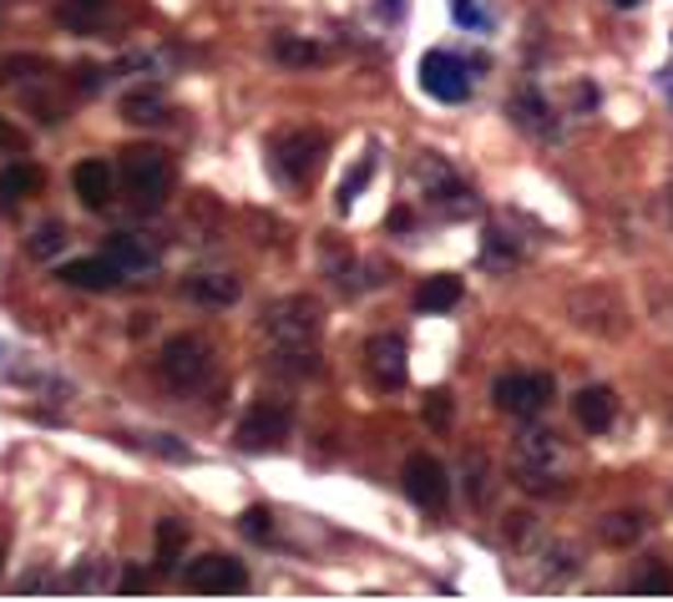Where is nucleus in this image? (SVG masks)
<instances>
[{"label":"nucleus","instance_id":"nucleus-4","mask_svg":"<svg viewBox=\"0 0 673 602\" xmlns=\"http://www.w3.org/2000/svg\"><path fill=\"white\" fill-rule=\"evenodd\" d=\"M158 375L172 395H193L213 380V350L198 334H172L158 354Z\"/></svg>","mask_w":673,"mask_h":602},{"label":"nucleus","instance_id":"nucleus-15","mask_svg":"<svg viewBox=\"0 0 673 602\" xmlns=\"http://www.w3.org/2000/svg\"><path fill=\"white\" fill-rule=\"evenodd\" d=\"M122 269L112 259H71V263H61V284H71V288H92V294H106V288H117L122 284Z\"/></svg>","mask_w":673,"mask_h":602},{"label":"nucleus","instance_id":"nucleus-33","mask_svg":"<svg viewBox=\"0 0 673 602\" xmlns=\"http://www.w3.org/2000/svg\"><path fill=\"white\" fill-rule=\"evenodd\" d=\"M147 451H158V456H168V461H187V445H178L172 435H147Z\"/></svg>","mask_w":673,"mask_h":602},{"label":"nucleus","instance_id":"nucleus-14","mask_svg":"<svg viewBox=\"0 0 673 602\" xmlns=\"http://www.w3.org/2000/svg\"><path fill=\"white\" fill-rule=\"evenodd\" d=\"M572 416H578L582 431L603 435L607 425H613V416H618V400H613L607 385H582V390L572 395Z\"/></svg>","mask_w":673,"mask_h":602},{"label":"nucleus","instance_id":"nucleus-2","mask_svg":"<svg viewBox=\"0 0 673 602\" xmlns=\"http://www.w3.org/2000/svg\"><path fill=\"white\" fill-rule=\"evenodd\" d=\"M324 158H330V143L319 127H284L269 137V162L289 188H309L324 172Z\"/></svg>","mask_w":673,"mask_h":602},{"label":"nucleus","instance_id":"nucleus-8","mask_svg":"<svg viewBox=\"0 0 673 602\" xmlns=\"http://www.w3.org/2000/svg\"><path fill=\"white\" fill-rule=\"evenodd\" d=\"M400 481H406V497L415 501V507H425V511H441L450 501V476H446V466H441L431 451H415V456H406V472H400Z\"/></svg>","mask_w":673,"mask_h":602},{"label":"nucleus","instance_id":"nucleus-12","mask_svg":"<svg viewBox=\"0 0 673 602\" xmlns=\"http://www.w3.org/2000/svg\"><path fill=\"white\" fill-rule=\"evenodd\" d=\"M365 365H370V380L380 385V390H400L410 375L406 340H400V334H375V340L365 344Z\"/></svg>","mask_w":673,"mask_h":602},{"label":"nucleus","instance_id":"nucleus-18","mask_svg":"<svg viewBox=\"0 0 673 602\" xmlns=\"http://www.w3.org/2000/svg\"><path fill=\"white\" fill-rule=\"evenodd\" d=\"M122 117L133 127H158V122H168V96L158 87H137V92L122 96Z\"/></svg>","mask_w":673,"mask_h":602},{"label":"nucleus","instance_id":"nucleus-30","mask_svg":"<svg viewBox=\"0 0 673 602\" xmlns=\"http://www.w3.org/2000/svg\"><path fill=\"white\" fill-rule=\"evenodd\" d=\"M238 526H243V537L253 542H269V532H274V516H269L264 507H249L243 516H238Z\"/></svg>","mask_w":673,"mask_h":602},{"label":"nucleus","instance_id":"nucleus-5","mask_svg":"<svg viewBox=\"0 0 673 602\" xmlns=\"http://www.w3.org/2000/svg\"><path fill=\"white\" fill-rule=\"evenodd\" d=\"M557 461H562V435L557 431H527L522 441H516V486H522V491H537V497L562 491L557 476H552Z\"/></svg>","mask_w":673,"mask_h":602},{"label":"nucleus","instance_id":"nucleus-36","mask_svg":"<svg viewBox=\"0 0 673 602\" xmlns=\"http://www.w3.org/2000/svg\"><path fill=\"white\" fill-rule=\"evenodd\" d=\"M0 147H5V152H15V147H26V137H21V132H15L5 117H0Z\"/></svg>","mask_w":673,"mask_h":602},{"label":"nucleus","instance_id":"nucleus-7","mask_svg":"<svg viewBox=\"0 0 673 602\" xmlns=\"http://www.w3.org/2000/svg\"><path fill=\"white\" fill-rule=\"evenodd\" d=\"M552 395H557V380L552 375H537V370H512V375H502V380L491 385L497 410H506L516 420H532L537 410H547Z\"/></svg>","mask_w":673,"mask_h":602},{"label":"nucleus","instance_id":"nucleus-24","mask_svg":"<svg viewBox=\"0 0 673 602\" xmlns=\"http://www.w3.org/2000/svg\"><path fill=\"white\" fill-rule=\"evenodd\" d=\"M183 547H187V522H172V516L158 522V572H172Z\"/></svg>","mask_w":673,"mask_h":602},{"label":"nucleus","instance_id":"nucleus-27","mask_svg":"<svg viewBox=\"0 0 673 602\" xmlns=\"http://www.w3.org/2000/svg\"><path fill=\"white\" fill-rule=\"evenodd\" d=\"M61 243H67V228L61 223H41L36 238H31V259H52V253H61Z\"/></svg>","mask_w":673,"mask_h":602},{"label":"nucleus","instance_id":"nucleus-38","mask_svg":"<svg viewBox=\"0 0 673 602\" xmlns=\"http://www.w3.org/2000/svg\"><path fill=\"white\" fill-rule=\"evenodd\" d=\"M613 5H623V11H634V5H638V0H613Z\"/></svg>","mask_w":673,"mask_h":602},{"label":"nucleus","instance_id":"nucleus-11","mask_svg":"<svg viewBox=\"0 0 673 602\" xmlns=\"http://www.w3.org/2000/svg\"><path fill=\"white\" fill-rule=\"evenodd\" d=\"M249 588V572H243V563H233V557H224V552H208V557H198V563L187 567V592H243Z\"/></svg>","mask_w":673,"mask_h":602},{"label":"nucleus","instance_id":"nucleus-10","mask_svg":"<svg viewBox=\"0 0 673 602\" xmlns=\"http://www.w3.org/2000/svg\"><path fill=\"white\" fill-rule=\"evenodd\" d=\"M421 87L436 96V102H466V92H471V71H466L450 52H431L421 61Z\"/></svg>","mask_w":673,"mask_h":602},{"label":"nucleus","instance_id":"nucleus-22","mask_svg":"<svg viewBox=\"0 0 673 602\" xmlns=\"http://www.w3.org/2000/svg\"><path fill=\"white\" fill-rule=\"evenodd\" d=\"M506 112H512V122L516 127H527V132H537V137H547V132H552V122H547V102H541L537 92H516L512 102H506Z\"/></svg>","mask_w":673,"mask_h":602},{"label":"nucleus","instance_id":"nucleus-25","mask_svg":"<svg viewBox=\"0 0 673 602\" xmlns=\"http://www.w3.org/2000/svg\"><path fill=\"white\" fill-rule=\"evenodd\" d=\"M36 77H52V61H46V56H0V87L36 81Z\"/></svg>","mask_w":673,"mask_h":602},{"label":"nucleus","instance_id":"nucleus-29","mask_svg":"<svg viewBox=\"0 0 673 602\" xmlns=\"http://www.w3.org/2000/svg\"><path fill=\"white\" fill-rule=\"evenodd\" d=\"M425 425H436V431H446L450 425V390H431L425 395Z\"/></svg>","mask_w":673,"mask_h":602},{"label":"nucleus","instance_id":"nucleus-3","mask_svg":"<svg viewBox=\"0 0 673 602\" xmlns=\"http://www.w3.org/2000/svg\"><path fill=\"white\" fill-rule=\"evenodd\" d=\"M172 183H178V172H172V158L162 147L133 143L122 152V188H127V197H133L137 208H162Z\"/></svg>","mask_w":673,"mask_h":602},{"label":"nucleus","instance_id":"nucleus-39","mask_svg":"<svg viewBox=\"0 0 673 602\" xmlns=\"http://www.w3.org/2000/svg\"><path fill=\"white\" fill-rule=\"evenodd\" d=\"M669 96H673V92H669Z\"/></svg>","mask_w":673,"mask_h":602},{"label":"nucleus","instance_id":"nucleus-20","mask_svg":"<svg viewBox=\"0 0 673 602\" xmlns=\"http://www.w3.org/2000/svg\"><path fill=\"white\" fill-rule=\"evenodd\" d=\"M643 532H648L643 511H613V516H603V526H597V537H603L607 547H634V542H643Z\"/></svg>","mask_w":673,"mask_h":602},{"label":"nucleus","instance_id":"nucleus-35","mask_svg":"<svg viewBox=\"0 0 673 602\" xmlns=\"http://www.w3.org/2000/svg\"><path fill=\"white\" fill-rule=\"evenodd\" d=\"M77 87L81 92H96V87H102V71H96V66H77Z\"/></svg>","mask_w":673,"mask_h":602},{"label":"nucleus","instance_id":"nucleus-17","mask_svg":"<svg viewBox=\"0 0 673 602\" xmlns=\"http://www.w3.org/2000/svg\"><path fill=\"white\" fill-rule=\"evenodd\" d=\"M183 294L193 304H208V309H228V304H238V294H243V284H238L233 274H198L187 279Z\"/></svg>","mask_w":673,"mask_h":602},{"label":"nucleus","instance_id":"nucleus-9","mask_svg":"<svg viewBox=\"0 0 673 602\" xmlns=\"http://www.w3.org/2000/svg\"><path fill=\"white\" fill-rule=\"evenodd\" d=\"M568 319L578 329H588V334H618V319H623V309H618V299L607 294V288H578L568 299Z\"/></svg>","mask_w":673,"mask_h":602},{"label":"nucleus","instance_id":"nucleus-37","mask_svg":"<svg viewBox=\"0 0 673 602\" xmlns=\"http://www.w3.org/2000/svg\"><path fill=\"white\" fill-rule=\"evenodd\" d=\"M147 588H152V577H147V572H137V567H133V572H127V577H122V592H147Z\"/></svg>","mask_w":673,"mask_h":602},{"label":"nucleus","instance_id":"nucleus-28","mask_svg":"<svg viewBox=\"0 0 673 602\" xmlns=\"http://www.w3.org/2000/svg\"><path fill=\"white\" fill-rule=\"evenodd\" d=\"M370 172H375V162L365 158V162H360V168H355V172H350V178H344V183H340V213H350V203H355V197L365 193V183H370Z\"/></svg>","mask_w":673,"mask_h":602},{"label":"nucleus","instance_id":"nucleus-34","mask_svg":"<svg viewBox=\"0 0 673 602\" xmlns=\"http://www.w3.org/2000/svg\"><path fill=\"white\" fill-rule=\"evenodd\" d=\"M532 516H506V542H527Z\"/></svg>","mask_w":673,"mask_h":602},{"label":"nucleus","instance_id":"nucleus-23","mask_svg":"<svg viewBox=\"0 0 673 602\" xmlns=\"http://www.w3.org/2000/svg\"><path fill=\"white\" fill-rule=\"evenodd\" d=\"M112 11V0H61V21L71 31H96Z\"/></svg>","mask_w":673,"mask_h":602},{"label":"nucleus","instance_id":"nucleus-13","mask_svg":"<svg viewBox=\"0 0 673 602\" xmlns=\"http://www.w3.org/2000/svg\"><path fill=\"white\" fill-rule=\"evenodd\" d=\"M71 188H77V197L87 208L102 213L106 203H112V193H117V172H112L106 158H81L77 168H71Z\"/></svg>","mask_w":673,"mask_h":602},{"label":"nucleus","instance_id":"nucleus-1","mask_svg":"<svg viewBox=\"0 0 673 602\" xmlns=\"http://www.w3.org/2000/svg\"><path fill=\"white\" fill-rule=\"evenodd\" d=\"M319 334H324V304L309 294H289L264 309L269 360L284 375H319Z\"/></svg>","mask_w":673,"mask_h":602},{"label":"nucleus","instance_id":"nucleus-32","mask_svg":"<svg viewBox=\"0 0 673 602\" xmlns=\"http://www.w3.org/2000/svg\"><path fill=\"white\" fill-rule=\"evenodd\" d=\"M634 592H673V572H663V567H648L643 577H634Z\"/></svg>","mask_w":673,"mask_h":602},{"label":"nucleus","instance_id":"nucleus-6","mask_svg":"<svg viewBox=\"0 0 673 602\" xmlns=\"http://www.w3.org/2000/svg\"><path fill=\"white\" fill-rule=\"evenodd\" d=\"M289 425H294L289 400L259 395L249 406V416L238 420V451H274V445L289 441Z\"/></svg>","mask_w":673,"mask_h":602},{"label":"nucleus","instance_id":"nucleus-26","mask_svg":"<svg viewBox=\"0 0 673 602\" xmlns=\"http://www.w3.org/2000/svg\"><path fill=\"white\" fill-rule=\"evenodd\" d=\"M274 56L289 66H315L319 61V46L315 41H299V36H274Z\"/></svg>","mask_w":673,"mask_h":602},{"label":"nucleus","instance_id":"nucleus-19","mask_svg":"<svg viewBox=\"0 0 673 602\" xmlns=\"http://www.w3.org/2000/svg\"><path fill=\"white\" fill-rule=\"evenodd\" d=\"M456 304H461V279H450V274L425 279V284L415 288V309H421V315H441V309H456Z\"/></svg>","mask_w":673,"mask_h":602},{"label":"nucleus","instance_id":"nucleus-16","mask_svg":"<svg viewBox=\"0 0 673 602\" xmlns=\"http://www.w3.org/2000/svg\"><path fill=\"white\" fill-rule=\"evenodd\" d=\"M106 259L117 263L122 274H147V269H158V243H147L142 234H112Z\"/></svg>","mask_w":673,"mask_h":602},{"label":"nucleus","instance_id":"nucleus-21","mask_svg":"<svg viewBox=\"0 0 673 602\" xmlns=\"http://www.w3.org/2000/svg\"><path fill=\"white\" fill-rule=\"evenodd\" d=\"M41 168L36 162H11V168L0 172V203H21V197H36L41 193Z\"/></svg>","mask_w":673,"mask_h":602},{"label":"nucleus","instance_id":"nucleus-31","mask_svg":"<svg viewBox=\"0 0 673 602\" xmlns=\"http://www.w3.org/2000/svg\"><path fill=\"white\" fill-rule=\"evenodd\" d=\"M450 15H456V26H471V31L487 26V11L476 0H450Z\"/></svg>","mask_w":673,"mask_h":602}]
</instances>
